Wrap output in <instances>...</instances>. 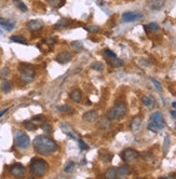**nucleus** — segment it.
Masks as SVG:
<instances>
[{
  "mask_svg": "<svg viewBox=\"0 0 176 179\" xmlns=\"http://www.w3.org/2000/svg\"><path fill=\"white\" fill-rule=\"evenodd\" d=\"M109 64H110L112 67H122L124 63H123V60L115 57V58H110V60H109Z\"/></svg>",
  "mask_w": 176,
  "mask_h": 179,
  "instance_id": "obj_22",
  "label": "nucleus"
},
{
  "mask_svg": "<svg viewBox=\"0 0 176 179\" xmlns=\"http://www.w3.org/2000/svg\"><path fill=\"white\" fill-rule=\"evenodd\" d=\"M10 40H11L12 42H16V43H21V44H27V42H26V40L24 37H21V36H12L11 38H10Z\"/></svg>",
  "mask_w": 176,
  "mask_h": 179,
  "instance_id": "obj_24",
  "label": "nucleus"
},
{
  "mask_svg": "<svg viewBox=\"0 0 176 179\" xmlns=\"http://www.w3.org/2000/svg\"><path fill=\"white\" fill-rule=\"evenodd\" d=\"M150 118L151 121L158 126L159 130H162V128L165 127V121L163 119V116L161 114V112H153Z\"/></svg>",
  "mask_w": 176,
  "mask_h": 179,
  "instance_id": "obj_8",
  "label": "nucleus"
},
{
  "mask_svg": "<svg viewBox=\"0 0 176 179\" xmlns=\"http://www.w3.org/2000/svg\"><path fill=\"white\" fill-rule=\"evenodd\" d=\"M48 163L40 158H34L29 164V171L34 177H43L48 172Z\"/></svg>",
  "mask_w": 176,
  "mask_h": 179,
  "instance_id": "obj_2",
  "label": "nucleus"
},
{
  "mask_svg": "<svg viewBox=\"0 0 176 179\" xmlns=\"http://www.w3.org/2000/svg\"><path fill=\"white\" fill-rule=\"evenodd\" d=\"M97 118H98V113H97V111H95V110H90V111H88V112H85V113L82 116L83 121L89 122V123L94 122L95 120H97Z\"/></svg>",
  "mask_w": 176,
  "mask_h": 179,
  "instance_id": "obj_13",
  "label": "nucleus"
},
{
  "mask_svg": "<svg viewBox=\"0 0 176 179\" xmlns=\"http://www.w3.org/2000/svg\"><path fill=\"white\" fill-rule=\"evenodd\" d=\"M69 98L75 102H80L81 99H82V93H81V91L78 90V88L71 90V91L69 92Z\"/></svg>",
  "mask_w": 176,
  "mask_h": 179,
  "instance_id": "obj_14",
  "label": "nucleus"
},
{
  "mask_svg": "<svg viewBox=\"0 0 176 179\" xmlns=\"http://www.w3.org/2000/svg\"><path fill=\"white\" fill-rule=\"evenodd\" d=\"M10 76V69L9 68H3L2 70L0 71V77L3 78V79H6Z\"/></svg>",
  "mask_w": 176,
  "mask_h": 179,
  "instance_id": "obj_34",
  "label": "nucleus"
},
{
  "mask_svg": "<svg viewBox=\"0 0 176 179\" xmlns=\"http://www.w3.org/2000/svg\"><path fill=\"white\" fill-rule=\"evenodd\" d=\"M75 167H76V164H75V162H72V161H70V162H68L67 164L65 165V173L67 174H70L72 173V171L75 169Z\"/></svg>",
  "mask_w": 176,
  "mask_h": 179,
  "instance_id": "obj_28",
  "label": "nucleus"
},
{
  "mask_svg": "<svg viewBox=\"0 0 176 179\" xmlns=\"http://www.w3.org/2000/svg\"><path fill=\"white\" fill-rule=\"evenodd\" d=\"M148 28L150 29V30H152V31H156V30H158L159 29V25L157 23H150L149 25H148Z\"/></svg>",
  "mask_w": 176,
  "mask_h": 179,
  "instance_id": "obj_38",
  "label": "nucleus"
},
{
  "mask_svg": "<svg viewBox=\"0 0 176 179\" xmlns=\"http://www.w3.org/2000/svg\"><path fill=\"white\" fill-rule=\"evenodd\" d=\"M8 110H9V108H6V109H3V110H1V111H0V118L2 117L3 114L6 113V112H7V111H8Z\"/></svg>",
  "mask_w": 176,
  "mask_h": 179,
  "instance_id": "obj_42",
  "label": "nucleus"
},
{
  "mask_svg": "<svg viewBox=\"0 0 176 179\" xmlns=\"http://www.w3.org/2000/svg\"><path fill=\"white\" fill-rule=\"evenodd\" d=\"M41 128H42V130L46 132V133H51V132H52L51 126H50L49 124H44V123H42V124H41Z\"/></svg>",
  "mask_w": 176,
  "mask_h": 179,
  "instance_id": "obj_37",
  "label": "nucleus"
},
{
  "mask_svg": "<svg viewBox=\"0 0 176 179\" xmlns=\"http://www.w3.org/2000/svg\"><path fill=\"white\" fill-rule=\"evenodd\" d=\"M68 24H69L68 21L66 20V18H62V20H60L55 25H54V28L62 29V28H64V27H66V26H68Z\"/></svg>",
  "mask_w": 176,
  "mask_h": 179,
  "instance_id": "obj_23",
  "label": "nucleus"
},
{
  "mask_svg": "<svg viewBox=\"0 0 176 179\" xmlns=\"http://www.w3.org/2000/svg\"><path fill=\"white\" fill-rule=\"evenodd\" d=\"M171 114H172V117H173L174 119L176 120V110H172V111H171Z\"/></svg>",
  "mask_w": 176,
  "mask_h": 179,
  "instance_id": "obj_43",
  "label": "nucleus"
},
{
  "mask_svg": "<svg viewBox=\"0 0 176 179\" xmlns=\"http://www.w3.org/2000/svg\"><path fill=\"white\" fill-rule=\"evenodd\" d=\"M79 147H80V149H81V150H88V149H89V146L81 139H79Z\"/></svg>",
  "mask_w": 176,
  "mask_h": 179,
  "instance_id": "obj_39",
  "label": "nucleus"
},
{
  "mask_svg": "<svg viewBox=\"0 0 176 179\" xmlns=\"http://www.w3.org/2000/svg\"><path fill=\"white\" fill-rule=\"evenodd\" d=\"M122 159L125 162H134L138 159V152L132 148L125 149L122 152Z\"/></svg>",
  "mask_w": 176,
  "mask_h": 179,
  "instance_id": "obj_7",
  "label": "nucleus"
},
{
  "mask_svg": "<svg viewBox=\"0 0 176 179\" xmlns=\"http://www.w3.org/2000/svg\"><path fill=\"white\" fill-rule=\"evenodd\" d=\"M143 15L141 13H136V12H125L124 14L122 15V21L125 23H129V22H133V21H136L142 18Z\"/></svg>",
  "mask_w": 176,
  "mask_h": 179,
  "instance_id": "obj_9",
  "label": "nucleus"
},
{
  "mask_svg": "<svg viewBox=\"0 0 176 179\" xmlns=\"http://www.w3.org/2000/svg\"><path fill=\"white\" fill-rule=\"evenodd\" d=\"M9 172L13 177H23L26 173V169L21 163H15L10 166Z\"/></svg>",
  "mask_w": 176,
  "mask_h": 179,
  "instance_id": "obj_6",
  "label": "nucleus"
},
{
  "mask_svg": "<svg viewBox=\"0 0 176 179\" xmlns=\"http://www.w3.org/2000/svg\"><path fill=\"white\" fill-rule=\"evenodd\" d=\"M36 77V71L30 65H22L20 67V78L24 83H30Z\"/></svg>",
  "mask_w": 176,
  "mask_h": 179,
  "instance_id": "obj_4",
  "label": "nucleus"
},
{
  "mask_svg": "<svg viewBox=\"0 0 176 179\" xmlns=\"http://www.w3.org/2000/svg\"><path fill=\"white\" fill-rule=\"evenodd\" d=\"M148 130H149V131H151V132H153V133H157V132L160 131L159 128H158V126H157V125L155 124L152 121H151V122L148 124Z\"/></svg>",
  "mask_w": 176,
  "mask_h": 179,
  "instance_id": "obj_33",
  "label": "nucleus"
},
{
  "mask_svg": "<svg viewBox=\"0 0 176 179\" xmlns=\"http://www.w3.org/2000/svg\"><path fill=\"white\" fill-rule=\"evenodd\" d=\"M91 68L96 71H103L104 68H105V66H104V64L102 62H94L91 64Z\"/></svg>",
  "mask_w": 176,
  "mask_h": 179,
  "instance_id": "obj_21",
  "label": "nucleus"
},
{
  "mask_svg": "<svg viewBox=\"0 0 176 179\" xmlns=\"http://www.w3.org/2000/svg\"><path fill=\"white\" fill-rule=\"evenodd\" d=\"M55 60L60 64H67L71 60V54L69 52H62V53L56 55Z\"/></svg>",
  "mask_w": 176,
  "mask_h": 179,
  "instance_id": "obj_11",
  "label": "nucleus"
},
{
  "mask_svg": "<svg viewBox=\"0 0 176 179\" xmlns=\"http://www.w3.org/2000/svg\"><path fill=\"white\" fill-rule=\"evenodd\" d=\"M24 125H25V128L27 131H35V130L37 128L36 124H34L31 121H26V122L24 123Z\"/></svg>",
  "mask_w": 176,
  "mask_h": 179,
  "instance_id": "obj_30",
  "label": "nucleus"
},
{
  "mask_svg": "<svg viewBox=\"0 0 176 179\" xmlns=\"http://www.w3.org/2000/svg\"><path fill=\"white\" fill-rule=\"evenodd\" d=\"M27 27H28L29 30L31 31H37L40 30V29L43 27V22L40 20H33V21H29L28 23H27Z\"/></svg>",
  "mask_w": 176,
  "mask_h": 179,
  "instance_id": "obj_10",
  "label": "nucleus"
},
{
  "mask_svg": "<svg viewBox=\"0 0 176 179\" xmlns=\"http://www.w3.org/2000/svg\"><path fill=\"white\" fill-rule=\"evenodd\" d=\"M165 4V0H150L149 1V9L152 11H159Z\"/></svg>",
  "mask_w": 176,
  "mask_h": 179,
  "instance_id": "obj_12",
  "label": "nucleus"
},
{
  "mask_svg": "<svg viewBox=\"0 0 176 179\" xmlns=\"http://www.w3.org/2000/svg\"><path fill=\"white\" fill-rule=\"evenodd\" d=\"M169 148H170V136L166 135L164 137V141H163V153L164 154L168 153Z\"/></svg>",
  "mask_w": 176,
  "mask_h": 179,
  "instance_id": "obj_26",
  "label": "nucleus"
},
{
  "mask_svg": "<svg viewBox=\"0 0 176 179\" xmlns=\"http://www.w3.org/2000/svg\"><path fill=\"white\" fill-rule=\"evenodd\" d=\"M1 90L3 92H6V93H9V92L12 90V84L11 82H9V81H3L1 83Z\"/></svg>",
  "mask_w": 176,
  "mask_h": 179,
  "instance_id": "obj_25",
  "label": "nucleus"
},
{
  "mask_svg": "<svg viewBox=\"0 0 176 179\" xmlns=\"http://www.w3.org/2000/svg\"><path fill=\"white\" fill-rule=\"evenodd\" d=\"M85 29H87L89 32H97V31L100 30V27H98V26H95V25L85 26Z\"/></svg>",
  "mask_w": 176,
  "mask_h": 179,
  "instance_id": "obj_35",
  "label": "nucleus"
},
{
  "mask_svg": "<svg viewBox=\"0 0 176 179\" xmlns=\"http://www.w3.org/2000/svg\"><path fill=\"white\" fill-rule=\"evenodd\" d=\"M142 126V118L141 117H134L132 122H131V130L133 132H137Z\"/></svg>",
  "mask_w": 176,
  "mask_h": 179,
  "instance_id": "obj_16",
  "label": "nucleus"
},
{
  "mask_svg": "<svg viewBox=\"0 0 176 179\" xmlns=\"http://www.w3.org/2000/svg\"><path fill=\"white\" fill-rule=\"evenodd\" d=\"M14 3L16 4V7H17L18 9H20L21 11H23V12H26V11H27V7H26L25 4H24V3L22 2V1H18V0H14Z\"/></svg>",
  "mask_w": 176,
  "mask_h": 179,
  "instance_id": "obj_31",
  "label": "nucleus"
},
{
  "mask_svg": "<svg viewBox=\"0 0 176 179\" xmlns=\"http://www.w3.org/2000/svg\"><path fill=\"white\" fill-rule=\"evenodd\" d=\"M151 81H152L153 85L156 86V88H158L159 91H161V90H162V86H161V84H160V83H159V81H157V80H156V79H153V78H152V79H151Z\"/></svg>",
  "mask_w": 176,
  "mask_h": 179,
  "instance_id": "obj_41",
  "label": "nucleus"
},
{
  "mask_svg": "<svg viewBox=\"0 0 176 179\" xmlns=\"http://www.w3.org/2000/svg\"><path fill=\"white\" fill-rule=\"evenodd\" d=\"M104 53H105L106 56H108V57H109V58H115V57H117V55L115 54L114 52L110 51V50H108V49H106L105 52H104Z\"/></svg>",
  "mask_w": 176,
  "mask_h": 179,
  "instance_id": "obj_36",
  "label": "nucleus"
},
{
  "mask_svg": "<svg viewBox=\"0 0 176 179\" xmlns=\"http://www.w3.org/2000/svg\"><path fill=\"white\" fill-rule=\"evenodd\" d=\"M55 38H53V37H50V38H47L46 39V43L47 44H49V46H53L54 43H55Z\"/></svg>",
  "mask_w": 176,
  "mask_h": 179,
  "instance_id": "obj_40",
  "label": "nucleus"
},
{
  "mask_svg": "<svg viewBox=\"0 0 176 179\" xmlns=\"http://www.w3.org/2000/svg\"><path fill=\"white\" fill-rule=\"evenodd\" d=\"M130 173H131L130 166L124 164L117 169V177H126Z\"/></svg>",
  "mask_w": 176,
  "mask_h": 179,
  "instance_id": "obj_15",
  "label": "nucleus"
},
{
  "mask_svg": "<svg viewBox=\"0 0 176 179\" xmlns=\"http://www.w3.org/2000/svg\"><path fill=\"white\" fill-rule=\"evenodd\" d=\"M14 142L16 147L21 149H27L30 146V139L28 135H26L24 132L17 131L14 135Z\"/></svg>",
  "mask_w": 176,
  "mask_h": 179,
  "instance_id": "obj_5",
  "label": "nucleus"
},
{
  "mask_svg": "<svg viewBox=\"0 0 176 179\" xmlns=\"http://www.w3.org/2000/svg\"><path fill=\"white\" fill-rule=\"evenodd\" d=\"M142 102L146 106V107H152L153 104H155V100H153V98H151V97H149V96H143Z\"/></svg>",
  "mask_w": 176,
  "mask_h": 179,
  "instance_id": "obj_20",
  "label": "nucleus"
},
{
  "mask_svg": "<svg viewBox=\"0 0 176 179\" xmlns=\"http://www.w3.org/2000/svg\"><path fill=\"white\" fill-rule=\"evenodd\" d=\"M0 25L2 26L6 30H12V29L14 28V23H11L10 21L6 20V18H2V17H0Z\"/></svg>",
  "mask_w": 176,
  "mask_h": 179,
  "instance_id": "obj_17",
  "label": "nucleus"
},
{
  "mask_svg": "<svg viewBox=\"0 0 176 179\" xmlns=\"http://www.w3.org/2000/svg\"><path fill=\"white\" fill-rule=\"evenodd\" d=\"M172 106H173L174 108H176V102H173V104H172Z\"/></svg>",
  "mask_w": 176,
  "mask_h": 179,
  "instance_id": "obj_44",
  "label": "nucleus"
},
{
  "mask_svg": "<svg viewBox=\"0 0 176 179\" xmlns=\"http://www.w3.org/2000/svg\"><path fill=\"white\" fill-rule=\"evenodd\" d=\"M126 111H128L126 105H125L124 102H117L116 105L109 110V112L107 113V118L109 120L121 119V118H123L125 114H126Z\"/></svg>",
  "mask_w": 176,
  "mask_h": 179,
  "instance_id": "obj_3",
  "label": "nucleus"
},
{
  "mask_svg": "<svg viewBox=\"0 0 176 179\" xmlns=\"http://www.w3.org/2000/svg\"><path fill=\"white\" fill-rule=\"evenodd\" d=\"M33 146H34L35 151L39 154H42V155L53 154L58 149V146L55 142V140H53L48 136H44V135H40V136L36 137L33 141Z\"/></svg>",
  "mask_w": 176,
  "mask_h": 179,
  "instance_id": "obj_1",
  "label": "nucleus"
},
{
  "mask_svg": "<svg viewBox=\"0 0 176 179\" xmlns=\"http://www.w3.org/2000/svg\"><path fill=\"white\" fill-rule=\"evenodd\" d=\"M105 178H107V179L117 178V168H115V167L108 168L105 173Z\"/></svg>",
  "mask_w": 176,
  "mask_h": 179,
  "instance_id": "obj_18",
  "label": "nucleus"
},
{
  "mask_svg": "<svg viewBox=\"0 0 176 179\" xmlns=\"http://www.w3.org/2000/svg\"><path fill=\"white\" fill-rule=\"evenodd\" d=\"M49 4L53 8H61L64 6V1L63 0H49Z\"/></svg>",
  "mask_w": 176,
  "mask_h": 179,
  "instance_id": "obj_27",
  "label": "nucleus"
},
{
  "mask_svg": "<svg viewBox=\"0 0 176 179\" xmlns=\"http://www.w3.org/2000/svg\"><path fill=\"white\" fill-rule=\"evenodd\" d=\"M57 109H58V111L63 112V113H72V112H74V109H72V107H71V106H69V105L58 106V107H57Z\"/></svg>",
  "mask_w": 176,
  "mask_h": 179,
  "instance_id": "obj_19",
  "label": "nucleus"
},
{
  "mask_svg": "<svg viewBox=\"0 0 176 179\" xmlns=\"http://www.w3.org/2000/svg\"><path fill=\"white\" fill-rule=\"evenodd\" d=\"M71 48L74 49L76 52H80V51H82L83 46L80 41H74V42H71Z\"/></svg>",
  "mask_w": 176,
  "mask_h": 179,
  "instance_id": "obj_29",
  "label": "nucleus"
},
{
  "mask_svg": "<svg viewBox=\"0 0 176 179\" xmlns=\"http://www.w3.org/2000/svg\"><path fill=\"white\" fill-rule=\"evenodd\" d=\"M31 121H33V122H37V123H40V124H42V123L46 122V118L43 117V116H36V117L33 118Z\"/></svg>",
  "mask_w": 176,
  "mask_h": 179,
  "instance_id": "obj_32",
  "label": "nucleus"
}]
</instances>
